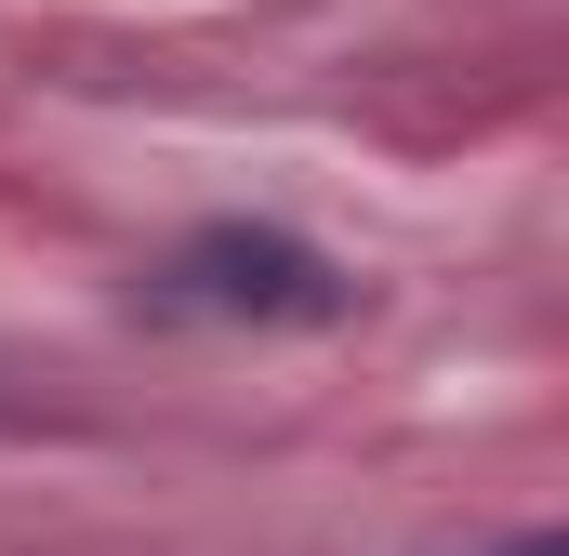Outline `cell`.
<instances>
[{
    "label": "cell",
    "instance_id": "cell-1",
    "mask_svg": "<svg viewBox=\"0 0 569 556\" xmlns=\"http://www.w3.org/2000/svg\"><path fill=\"white\" fill-rule=\"evenodd\" d=\"M159 305L239 318V331H331V318H358V278L331 266L318 239H291V226H199L159 266Z\"/></svg>",
    "mask_w": 569,
    "mask_h": 556
},
{
    "label": "cell",
    "instance_id": "cell-2",
    "mask_svg": "<svg viewBox=\"0 0 569 556\" xmlns=\"http://www.w3.org/2000/svg\"><path fill=\"white\" fill-rule=\"evenodd\" d=\"M503 556H569V544H557V530H530V544H503Z\"/></svg>",
    "mask_w": 569,
    "mask_h": 556
}]
</instances>
